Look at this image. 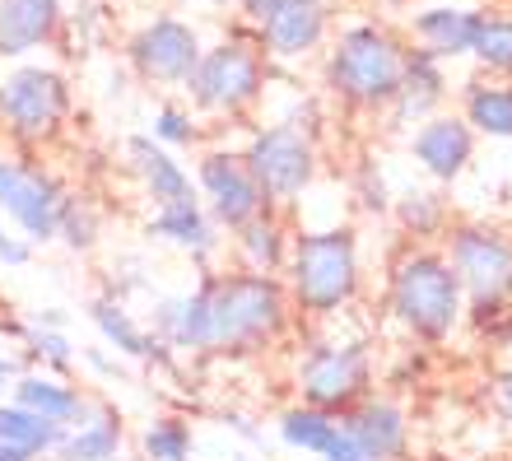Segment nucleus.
I'll return each mask as SVG.
<instances>
[{
	"mask_svg": "<svg viewBox=\"0 0 512 461\" xmlns=\"http://www.w3.org/2000/svg\"><path fill=\"white\" fill-rule=\"evenodd\" d=\"M280 438L289 443V448H303V452H317V457H326V448L340 438V424L326 415V410H312V406H298L289 410L280 420Z\"/></svg>",
	"mask_w": 512,
	"mask_h": 461,
	"instance_id": "obj_24",
	"label": "nucleus"
},
{
	"mask_svg": "<svg viewBox=\"0 0 512 461\" xmlns=\"http://www.w3.org/2000/svg\"><path fill=\"white\" fill-rule=\"evenodd\" d=\"M438 98H443V75H438V66H433V52H419L415 61H405L401 112L405 117H419V112H429Z\"/></svg>",
	"mask_w": 512,
	"mask_h": 461,
	"instance_id": "obj_26",
	"label": "nucleus"
},
{
	"mask_svg": "<svg viewBox=\"0 0 512 461\" xmlns=\"http://www.w3.org/2000/svg\"><path fill=\"white\" fill-rule=\"evenodd\" d=\"M238 252L247 257V271H256V275L280 271L284 266V229L275 224V219L256 215L252 224L238 229Z\"/></svg>",
	"mask_w": 512,
	"mask_h": 461,
	"instance_id": "obj_25",
	"label": "nucleus"
},
{
	"mask_svg": "<svg viewBox=\"0 0 512 461\" xmlns=\"http://www.w3.org/2000/svg\"><path fill=\"white\" fill-rule=\"evenodd\" d=\"M326 461H373V457H368V452L359 448V443H354L345 429H340V438L331 443V448H326Z\"/></svg>",
	"mask_w": 512,
	"mask_h": 461,
	"instance_id": "obj_35",
	"label": "nucleus"
},
{
	"mask_svg": "<svg viewBox=\"0 0 512 461\" xmlns=\"http://www.w3.org/2000/svg\"><path fill=\"white\" fill-rule=\"evenodd\" d=\"M56 238H66L70 247H94V238H98V215H94V210H89L84 201L66 196V205H61V229H56Z\"/></svg>",
	"mask_w": 512,
	"mask_h": 461,
	"instance_id": "obj_31",
	"label": "nucleus"
},
{
	"mask_svg": "<svg viewBox=\"0 0 512 461\" xmlns=\"http://www.w3.org/2000/svg\"><path fill=\"white\" fill-rule=\"evenodd\" d=\"M33 326H42V331H66V312H61V308H42Z\"/></svg>",
	"mask_w": 512,
	"mask_h": 461,
	"instance_id": "obj_37",
	"label": "nucleus"
},
{
	"mask_svg": "<svg viewBox=\"0 0 512 461\" xmlns=\"http://www.w3.org/2000/svg\"><path fill=\"white\" fill-rule=\"evenodd\" d=\"M243 163H247V173L256 177V187L266 191V201H289V196H298L312 182L317 154H312L308 136L294 131V126H266L247 145Z\"/></svg>",
	"mask_w": 512,
	"mask_h": 461,
	"instance_id": "obj_9",
	"label": "nucleus"
},
{
	"mask_svg": "<svg viewBox=\"0 0 512 461\" xmlns=\"http://www.w3.org/2000/svg\"><path fill=\"white\" fill-rule=\"evenodd\" d=\"M154 140H163V145H191V140H196V126H191V117L182 108H163L159 117H154Z\"/></svg>",
	"mask_w": 512,
	"mask_h": 461,
	"instance_id": "obj_32",
	"label": "nucleus"
},
{
	"mask_svg": "<svg viewBox=\"0 0 512 461\" xmlns=\"http://www.w3.org/2000/svg\"><path fill=\"white\" fill-rule=\"evenodd\" d=\"M149 238L187 247L196 257H210V252H215V219L205 215L196 196H191V201H168L154 210V219H149Z\"/></svg>",
	"mask_w": 512,
	"mask_h": 461,
	"instance_id": "obj_17",
	"label": "nucleus"
},
{
	"mask_svg": "<svg viewBox=\"0 0 512 461\" xmlns=\"http://www.w3.org/2000/svg\"><path fill=\"white\" fill-rule=\"evenodd\" d=\"M140 448H145V461H191L196 438H191V424L163 415L140 434Z\"/></svg>",
	"mask_w": 512,
	"mask_h": 461,
	"instance_id": "obj_27",
	"label": "nucleus"
},
{
	"mask_svg": "<svg viewBox=\"0 0 512 461\" xmlns=\"http://www.w3.org/2000/svg\"><path fill=\"white\" fill-rule=\"evenodd\" d=\"M61 205H66V191L56 177L19 159H0V215L24 233V243H52L61 229Z\"/></svg>",
	"mask_w": 512,
	"mask_h": 461,
	"instance_id": "obj_6",
	"label": "nucleus"
},
{
	"mask_svg": "<svg viewBox=\"0 0 512 461\" xmlns=\"http://www.w3.org/2000/svg\"><path fill=\"white\" fill-rule=\"evenodd\" d=\"M70 108V89L56 70L19 66L0 80V122L14 140H47Z\"/></svg>",
	"mask_w": 512,
	"mask_h": 461,
	"instance_id": "obj_5",
	"label": "nucleus"
},
{
	"mask_svg": "<svg viewBox=\"0 0 512 461\" xmlns=\"http://www.w3.org/2000/svg\"><path fill=\"white\" fill-rule=\"evenodd\" d=\"M112 461H145V457H122V452H117V457H112Z\"/></svg>",
	"mask_w": 512,
	"mask_h": 461,
	"instance_id": "obj_41",
	"label": "nucleus"
},
{
	"mask_svg": "<svg viewBox=\"0 0 512 461\" xmlns=\"http://www.w3.org/2000/svg\"><path fill=\"white\" fill-rule=\"evenodd\" d=\"M14 378H19V359H5V354H0V387Z\"/></svg>",
	"mask_w": 512,
	"mask_h": 461,
	"instance_id": "obj_40",
	"label": "nucleus"
},
{
	"mask_svg": "<svg viewBox=\"0 0 512 461\" xmlns=\"http://www.w3.org/2000/svg\"><path fill=\"white\" fill-rule=\"evenodd\" d=\"M391 312L401 317L415 336L443 340L461 317V280L447 257L415 252L391 275Z\"/></svg>",
	"mask_w": 512,
	"mask_h": 461,
	"instance_id": "obj_2",
	"label": "nucleus"
},
{
	"mask_svg": "<svg viewBox=\"0 0 512 461\" xmlns=\"http://www.w3.org/2000/svg\"><path fill=\"white\" fill-rule=\"evenodd\" d=\"M89 317H94L98 336L108 340L122 359H163V350H168L163 340H154V331H140L135 317L117 299H98L94 308H89Z\"/></svg>",
	"mask_w": 512,
	"mask_h": 461,
	"instance_id": "obj_22",
	"label": "nucleus"
},
{
	"mask_svg": "<svg viewBox=\"0 0 512 461\" xmlns=\"http://www.w3.org/2000/svg\"><path fill=\"white\" fill-rule=\"evenodd\" d=\"M80 359L94 368V373H103V378H122V364H117V359H108L103 350H84Z\"/></svg>",
	"mask_w": 512,
	"mask_h": 461,
	"instance_id": "obj_36",
	"label": "nucleus"
},
{
	"mask_svg": "<svg viewBox=\"0 0 512 461\" xmlns=\"http://www.w3.org/2000/svg\"><path fill=\"white\" fill-rule=\"evenodd\" d=\"M243 5H247V14H256V19H266V14L275 10L280 0H243Z\"/></svg>",
	"mask_w": 512,
	"mask_h": 461,
	"instance_id": "obj_39",
	"label": "nucleus"
},
{
	"mask_svg": "<svg viewBox=\"0 0 512 461\" xmlns=\"http://www.w3.org/2000/svg\"><path fill=\"white\" fill-rule=\"evenodd\" d=\"M131 159H135V173H140L145 191H149V196H154L159 205H168V201H191V173L173 159V154L163 150L159 140L135 136V140H131Z\"/></svg>",
	"mask_w": 512,
	"mask_h": 461,
	"instance_id": "obj_20",
	"label": "nucleus"
},
{
	"mask_svg": "<svg viewBox=\"0 0 512 461\" xmlns=\"http://www.w3.org/2000/svg\"><path fill=\"white\" fill-rule=\"evenodd\" d=\"M405 61L396 42L373 33V28H350L340 38V52L331 61V84L354 103H387L401 94Z\"/></svg>",
	"mask_w": 512,
	"mask_h": 461,
	"instance_id": "obj_4",
	"label": "nucleus"
},
{
	"mask_svg": "<svg viewBox=\"0 0 512 461\" xmlns=\"http://www.w3.org/2000/svg\"><path fill=\"white\" fill-rule=\"evenodd\" d=\"M196 182H201L205 201H210V219L224 224V229H243L256 215H266V191L256 187V177L247 173V163L238 154H205L201 168H196Z\"/></svg>",
	"mask_w": 512,
	"mask_h": 461,
	"instance_id": "obj_11",
	"label": "nucleus"
},
{
	"mask_svg": "<svg viewBox=\"0 0 512 461\" xmlns=\"http://www.w3.org/2000/svg\"><path fill=\"white\" fill-rule=\"evenodd\" d=\"M28 257H33V247L0 224V261H5V266H28Z\"/></svg>",
	"mask_w": 512,
	"mask_h": 461,
	"instance_id": "obj_33",
	"label": "nucleus"
},
{
	"mask_svg": "<svg viewBox=\"0 0 512 461\" xmlns=\"http://www.w3.org/2000/svg\"><path fill=\"white\" fill-rule=\"evenodd\" d=\"M294 299L308 312H336L359 289V257L350 229L303 233L294 247Z\"/></svg>",
	"mask_w": 512,
	"mask_h": 461,
	"instance_id": "obj_3",
	"label": "nucleus"
},
{
	"mask_svg": "<svg viewBox=\"0 0 512 461\" xmlns=\"http://www.w3.org/2000/svg\"><path fill=\"white\" fill-rule=\"evenodd\" d=\"M191 98L205 112H238L261 89V56L243 42H224L215 52H201L196 70L187 75Z\"/></svg>",
	"mask_w": 512,
	"mask_h": 461,
	"instance_id": "obj_7",
	"label": "nucleus"
},
{
	"mask_svg": "<svg viewBox=\"0 0 512 461\" xmlns=\"http://www.w3.org/2000/svg\"><path fill=\"white\" fill-rule=\"evenodd\" d=\"M405 224H410V229H433V224H438V201H429V196L410 201L405 205Z\"/></svg>",
	"mask_w": 512,
	"mask_h": 461,
	"instance_id": "obj_34",
	"label": "nucleus"
},
{
	"mask_svg": "<svg viewBox=\"0 0 512 461\" xmlns=\"http://www.w3.org/2000/svg\"><path fill=\"white\" fill-rule=\"evenodd\" d=\"M415 154L433 177H457L471 159V131L457 117H438L415 136Z\"/></svg>",
	"mask_w": 512,
	"mask_h": 461,
	"instance_id": "obj_21",
	"label": "nucleus"
},
{
	"mask_svg": "<svg viewBox=\"0 0 512 461\" xmlns=\"http://www.w3.org/2000/svg\"><path fill=\"white\" fill-rule=\"evenodd\" d=\"M117 452H122V415L112 406H94L89 420L66 429L52 461H112Z\"/></svg>",
	"mask_w": 512,
	"mask_h": 461,
	"instance_id": "obj_18",
	"label": "nucleus"
},
{
	"mask_svg": "<svg viewBox=\"0 0 512 461\" xmlns=\"http://www.w3.org/2000/svg\"><path fill=\"white\" fill-rule=\"evenodd\" d=\"M61 438L66 429H56L14 401H0V461H47Z\"/></svg>",
	"mask_w": 512,
	"mask_h": 461,
	"instance_id": "obj_14",
	"label": "nucleus"
},
{
	"mask_svg": "<svg viewBox=\"0 0 512 461\" xmlns=\"http://www.w3.org/2000/svg\"><path fill=\"white\" fill-rule=\"evenodd\" d=\"M131 61L145 80H159V84H182L196 70L201 61V42L191 33L187 24L177 19H154L135 33L131 42Z\"/></svg>",
	"mask_w": 512,
	"mask_h": 461,
	"instance_id": "obj_12",
	"label": "nucleus"
},
{
	"mask_svg": "<svg viewBox=\"0 0 512 461\" xmlns=\"http://www.w3.org/2000/svg\"><path fill=\"white\" fill-rule=\"evenodd\" d=\"M10 401L33 410V415H42V420L56 424V429H75V424H84L89 410H94V401H89L80 387H70V382L56 378V373H19L10 387Z\"/></svg>",
	"mask_w": 512,
	"mask_h": 461,
	"instance_id": "obj_13",
	"label": "nucleus"
},
{
	"mask_svg": "<svg viewBox=\"0 0 512 461\" xmlns=\"http://www.w3.org/2000/svg\"><path fill=\"white\" fill-rule=\"evenodd\" d=\"M480 14L475 10H429L419 14V38L433 47V56H461L475 47V33H480Z\"/></svg>",
	"mask_w": 512,
	"mask_h": 461,
	"instance_id": "obj_23",
	"label": "nucleus"
},
{
	"mask_svg": "<svg viewBox=\"0 0 512 461\" xmlns=\"http://www.w3.org/2000/svg\"><path fill=\"white\" fill-rule=\"evenodd\" d=\"M196 289L205 299V350L210 354L261 350L289 322V303H284V289L275 275H256V271L205 275Z\"/></svg>",
	"mask_w": 512,
	"mask_h": 461,
	"instance_id": "obj_1",
	"label": "nucleus"
},
{
	"mask_svg": "<svg viewBox=\"0 0 512 461\" xmlns=\"http://www.w3.org/2000/svg\"><path fill=\"white\" fill-rule=\"evenodd\" d=\"M298 387L312 410H345L368 387V354L364 345H317L298 368Z\"/></svg>",
	"mask_w": 512,
	"mask_h": 461,
	"instance_id": "obj_10",
	"label": "nucleus"
},
{
	"mask_svg": "<svg viewBox=\"0 0 512 461\" xmlns=\"http://www.w3.org/2000/svg\"><path fill=\"white\" fill-rule=\"evenodd\" d=\"M28 359H42V364L61 378V373L75 364V345L66 340V331H42V326H33V331H28Z\"/></svg>",
	"mask_w": 512,
	"mask_h": 461,
	"instance_id": "obj_30",
	"label": "nucleus"
},
{
	"mask_svg": "<svg viewBox=\"0 0 512 461\" xmlns=\"http://www.w3.org/2000/svg\"><path fill=\"white\" fill-rule=\"evenodd\" d=\"M340 429H345V434H350L373 461L401 457V448H405V415L396 406H387V401H368V406H359Z\"/></svg>",
	"mask_w": 512,
	"mask_h": 461,
	"instance_id": "obj_19",
	"label": "nucleus"
},
{
	"mask_svg": "<svg viewBox=\"0 0 512 461\" xmlns=\"http://www.w3.org/2000/svg\"><path fill=\"white\" fill-rule=\"evenodd\" d=\"M471 52L494 70H512V24L508 19H489V24H480Z\"/></svg>",
	"mask_w": 512,
	"mask_h": 461,
	"instance_id": "obj_29",
	"label": "nucleus"
},
{
	"mask_svg": "<svg viewBox=\"0 0 512 461\" xmlns=\"http://www.w3.org/2000/svg\"><path fill=\"white\" fill-rule=\"evenodd\" d=\"M261 28H266V47L275 56H298V52H308V47H317V38H322V28H326V14L317 0H280L261 19Z\"/></svg>",
	"mask_w": 512,
	"mask_h": 461,
	"instance_id": "obj_16",
	"label": "nucleus"
},
{
	"mask_svg": "<svg viewBox=\"0 0 512 461\" xmlns=\"http://www.w3.org/2000/svg\"><path fill=\"white\" fill-rule=\"evenodd\" d=\"M56 0H0V56H24L56 33Z\"/></svg>",
	"mask_w": 512,
	"mask_h": 461,
	"instance_id": "obj_15",
	"label": "nucleus"
},
{
	"mask_svg": "<svg viewBox=\"0 0 512 461\" xmlns=\"http://www.w3.org/2000/svg\"><path fill=\"white\" fill-rule=\"evenodd\" d=\"M499 410H503V420H512V373L499 378Z\"/></svg>",
	"mask_w": 512,
	"mask_h": 461,
	"instance_id": "obj_38",
	"label": "nucleus"
},
{
	"mask_svg": "<svg viewBox=\"0 0 512 461\" xmlns=\"http://www.w3.org/2000/svg\"><path fill=\"white\" fill-rule=\"evenodd\" d=\"M452 271L480 312L499 308L512 294V243L494 229H457L452 233Z\"/></svg>",
	"mask_w": 512,
	"mask_h": 461,
	"instance_id": "obj_8",
	"label": "nucleus"
},
{
	"mask_svg": "<svg viewBox=\"0 0 512 461\" xmlns=\"http://www.w3.org/2000/svg\"><path fill=\"white\" fill-rule=\"evenodd\" d=\"M471 126L485 136L512 140V89H475L471 94Z\"/></svg>",
	"mask_w": 512,
	"mask_h": 461,
	"instance_id": "obj_28",
	"label": "nucleus"
}]
</instances>
